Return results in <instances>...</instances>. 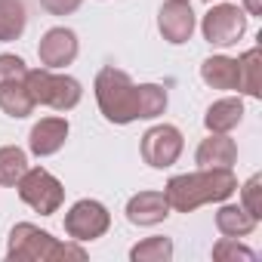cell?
<instances>
[{
    "instance_id": "13",
    "label": "cell",
    "mask_w": 262,
    "mask_h": 262,
    "mask_svg": "<svg viewBox=\"0 0 262 262\" xmlns=\"http://www.w3.org/2000/svg\"><path fill=\"white\" fill-rule=\"evenodd\" d=\"M234 161H237V145L234 139H228V133H210L194 151L198 167H231Z\"/></svg>"
},
{
    "instance_id": "2",
    "label": "cell",
    "mask_w": 262,
    "mask_h": 262,
    "mask_svg": "<svg viewBox=\"0 0 262 262\" xmlns=\"http://www.w3.org/2000/svg\"><path fill=\"white\" fill-rule=\"evenodd\" d=\"M10 262H56V259H86V253L74 244H62L50 231L37 228L34 222H19L10 231V247H7Z\"/></svg>"
},
{
    "instance_id": "3",
    "label": "cell",
    "mask_w": 262,
    "mask_h": 262,
    "mask_svg": "<svg viewBox=\"0 0 262 262\" xmlns=\"http://www.w3.org/2000/svg\"><path fill=\"white\" fill-rule=\"evenodd\" d=\"M93 90H96L99 111L108 123L123 126V123L139 120L136 117V83L123 68H114V65L99 68V74L93 80Z\"/></svg>"
},
{
    "instance_id": "18",
    "label": "cell",
    "mask_w": 262,
    "mask_h": 262,
    "mask_svg": "<svg viewBox=\"0 0 262 262\" xmlns=\"http://www.w3.org/2000/svg\"><path fill=\"white\" fill-rule=\"evenodd\" d=\"M28 28L25 0H0V43L19 40Z\"/></svg>"
},
{
    "instance_id": "26",
    "label": "cell",
    "mask_w": 262,
    "mask_h": 262,
    "mask_svg": "<svg viewBox=\"0 0 262 262\" xmlns=\"http://www.w3.org/2000/svg\"><path fill=\"white\" fill-rule=\"evenodd\" d=\"M83 0H40V7L50 13V16H71Z\"/></svg>"
},
{
    "instance_id": "27",
    "label": "cell",
    "mask_w": 262,
    "mask_h": 262,
    "mask_svg": "<svg viewBox=\"0 0 262 262\" xmlns=\"http://www.w3.org/2000/svg\"><path fill=\"white\" fill-rule=\"evenodd\" d=\"M244 13L247 16H262V0H244Z\"/></svg>"
},
{
    "instance_id": "4",
    "label": "cell",
    "mask_w": 262,
    "mask_h": 262,
    "mask_svg": "<svg viewBox=\"0 0 262 262\" xmlns=\"http://www.w3.org/2000/svg\"><path fill=\"white\" fill-rule=\"evenodd\" d=\"M25 86H28L34 105H47V108H56V111H71L83 96V86H80L77 77L59 74L53 68H28Z\"/></svg>"
},
{
    "instance_id": "21",
    "label": "cell",
    "mask_w": 262,
    "mask_h": 262,
    "mask_svg": "<svg viewBox=\"0 0 262 262\" xmlns=\"http://www.w3.org/2000/svg\"><path fill=\"white\" fill-rule=\"evenodd\" d=\"M25 170H28V155L19 145H4L0 148V185L16 188V182L22 179Z\"/></svg>"
},
{
    "instance_id": "10",
    "label": "cell",
    "mask_w": 262,
    "mask_h": 262,
    "mask_svg": "<svg viewBox=\"0 0 262 262\" xmlns=\"http://www.w3.org/2000/svg\"><path fill=\"white\" fill-rule=\"evenodd\" d=\"M77 53H80L77 34H74L71 28H65V25L50 28V31L40 37V43H37L40 65H43V68H53V71H59V68L71 65V62L77 59Z\"/></svg>"
},
{
    "instance_id": "24",
    "label": "cell",
    "mask_w": 262,
    "mask_h": 262,
    "mask_svg": "<svg viewBox=\"0 0 262 262\" xmlns=\"http://www.w3.org/2000/svg\"><path fill=\"white\" fill-rule=\"evenodd\" d=\"M241 207L250 216L262 219V176H250L244 182V188H241Z\"/></svg>"
},
{
    "instance_id": "14",
    "label": "cell",
    "mask_w": 262,
    "mask_h": 262,
    "mask_svg": "<svg viewBox=\"0 0 262 262\" xmlns=\"http://www.w3.org/2000/svg\"><path fill=\"white\" fill-rule=\"evenodd\" d=\"M244 120V102L234 99V96H225V99H216L207 114H204V126L210 133H231V129Z\"/></svg>"
},
{
    "instance_id": "22",
    "label": "cell",
    "mask_w": 262,
    "mask_h": 262,
    "mask_svg": "<svg viewBox=\"0 0 262 262\" xmlns=\"http://www.w3.org/2000/svg\"><path fill=\"white\" fill-rule=\"evenodd\" d=\"M129 259L133 262H170L173 259V241L164 234H151L129 250Z\"/></svg>"
},
{
    "instance_id": "7",
    "label": "cell",
    "mask_w": 262,
    "mask_h": 262,
    "mask_svg": "<svg viewBox=\"0 0 262 262\" xmlns=\"http://www.w3.org/2000/svg\"><path fill=\"white\" fill-rule=\"evenodd\" d=\"M111 228V213L102 201H93V198H83L77 201L68 213H65V234L77 244H86V241H96L102 237L105 231Z\"/></svg>"
},
{
    "instance_id": "8",
    "label": "cell",
    "mask_w": 262,
    "mask_h": 262,
    "mask_svg": "<svg viewBox=\"0 0 262 262\" xmlns=\"http://www.w3.org/2000/svg\"><path fill=\"white\" fill-rule=\"evenodd\" d=\"M185 148V139H182V129L173 126V123H158L151 129H145V136H142V161L155 170H167L179 161Z\"/></svg>"
},
{
    "instance_id": "15",
    "label": "cell",
    "mask_w": 262,
    "mask_h": 262,
    "mask_svg": "<svg viewBox=\"0 0 262 262\" xmlns=\"http://www.w3.org/2000/svg\"><path fill=\"white\" fill-rule=\"evenodd\" d=\"M234 62H237V93L259 99L262 96V50L253 47V50L241 53Z\"/></svg>"
},
{
    "instance_id": "20",
    "label": "cell",
    "mask_w": 262,
    "mask_h": 262,
    "mask_svg": "<svg viewBox=\"0 0 262 262\" xmlns=\"http://www.w3.org/2000/svg\"><path fill=\"white\" fill-rule=\"evenodd\" d=\"M167 111V90L161 83H139L136 86V117L155 120Z\"/></svg>"
},
{
    "instance_id": "6",
    "label": "cell",
    "mask_w": 262,
    "mask_h": 262,
    "mask_svg": "<svg viewBox=\"0 0 262 262\" xmlns=\"http://www.w3.org/2000/svg\"><path fill=\"white\" fill-rule=\"evenodd\" d=\"M201 34L210 47H234L247 34V13L234 4H210L201 22Z\"/></svg>"
},
{
    "instance_id": "17",
    "label": "cell",
    "mask_w": 262,
    "mask_h": 262,
    "mask_svg": "<svg viewBox=\"0 0 262 262\" xmlns=\"http://www.w3.org/2000/svg\"><path fill=\"white\" fill-rule=\"evenodd\" d=\"M256 216H250L241 204H225L222 201V207H219V213H216V228H219V234H225V237H247V234H253V228H256Z\"/></svg>"
},
{
    "instance_id": "16",
    "label": "cell",
    "mask_w": 262,
    "mask_h": 262,
    "mask_svg": "<svg viewBox=\"0 0 262 262\" xmlns=\"http://www.w3.org/2000/svg\"><path fill=\"white\" fill-rule=\"evenodd\" d=\"M201 80L213 90H237V62L231 56H210L201 65Z\"/></svg>"
},
{
    "instance_id": "25",
    "label": "cell",
    "mask_w": 262,
    "mask_h": 262,
    "mask_svg": "<svg viewBox=\"0 0 262 262\" xmlns=\"http://www.w3.org/2000/svg\"><path fill=\"white\" fill-rule=\"evenodd\" d=\"M28 74V65L22 56L16 53H0V83H16V80H25Z\"/></svg>"
},
{
    "instance_id": "12",
    "label": "cell",
    "mask_w": 262,
    "mask_h": 262,
    "mask_svg": "<svg viewBox=\"0 0 262 262\" xmlns=\"http://www.w3.org/2000/svg\"><path fill=\"white\" fill-rule=\"evenodd\" d=\"M170 216V204L164 191H139L126 201V219L133 225H158Z\"/></svg>"
},
{
    "instance_id": "5",
    "label": "cell",
    "mask_w": 262,
    "mask_h": 262,
    "mask_svg": "<svg viewBox=\"0 0 262 262\" xmlns=\"http://www.w3.org/2000/svg\"><path fill=\"white\" fill-rule=\"evenodd\" d=\"M16 188H19V198H22L34 213H40V216H53V213H59V207L65 204V188H62V182H59L50 170H43V167H28V170L22 173V179L16 182Z\"/></svg>"
},
{
    "instance_id": "1",
    "label": "cell",
    "mask_w": 262,
    "mask_h": 262,
    "mask_svg": "<svg viewBox=\"0 0 262 262\" xmlns=\"http://www.w3.org/2000/svg\"><path fill=\"white\" fill-rule=\"evenodd\" d=\"M237 191V176L231 167H201L194 173H179L164 185L170 210L191 213L204 204H222Z\"/></svg>"
},
{
    "instance_id": "19",
    "label": "cell",
    "mask_w": 262,
    "mask_h": 262,
    "mask_svg": "<svg viewBox=\"0 0 262 262\" xmlns=\"http://www.w3.org/2000/svg\"><path fill=\"white\" fill-rule=\"evenodd\" d=\"M0 108H4V114L22 120V117H28L37 105H34V99H31L25 80H16V83H0Z\"/></svg>"
},
{
    "instance_id": "23",
    "label": "cell",
    "mask_w": 262,
    "mask_h": 262,
    "mask_svg": "<svg viewBox=\"0 0 262 262\" xmlns=\"http://www.w3.org/2000/svg\"><path fill=\"white\" fill-rule=\"evenodd\" d=\"M213 259H219V262H256V253L250 250V247H244L241 244V237H225L222 234V241H216L213 244Z\"/></svg>"
},
{
    "instance_id": "9",
    "label": "cell",
    "mask_w": 262,
    "mask_h": 262,
    "mask_svg": "<svg viewBox=\"0 0 262 262\" xmlns=\"http://www.w3.org/2000/svg\"><path fill=\"white\" fill-rule=\"evenodd\" d=\"M194 25H198V19H194V10H191L188 0H167L158 13V31L173 47L188 43L194 34Z\"/></svg>"
},
{
    "instance_id": "28",
    "label": "cell",
    "mask_w": 262,
    "mask_h": 262,
    "mask_svg": "<svg viewBox=\"0 0 262 262\" xmlns=\"http://www.w3.org/2000/svg\"><path fill=\"white\" fill-rule=\"evenodd\" d=\"M204 4H213V0H204Z\"/></svg>"
},
{
    "instance_id": "11",
    "label": "cell",
    "mask_w": 262,
    "mask_h": 262,
    "mask_svg": "<svg viewBox=\"0 0 262 262\" xmlns=\"http://www.w3.org/2000/svg\"><path fill=\"white\" fill-rule=\"evenodd\" d=\"M68 120L53 114V117H40L34 126H31V133H28V151L34 158H50L56 151H62L65 139H68Z\"/></svg>"
}]
</instances>
